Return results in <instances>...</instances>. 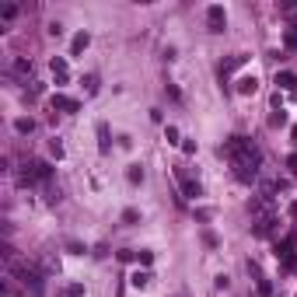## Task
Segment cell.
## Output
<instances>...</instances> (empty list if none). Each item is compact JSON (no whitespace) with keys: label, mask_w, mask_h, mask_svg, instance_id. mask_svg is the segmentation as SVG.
Instances as JSON below:
<instances>
[{"label":"cell","mask_w":297,"mask_h":297,"mask_svg":"<svg viewBox=\"0 0 297 297\" xmlns=\"http://www.w3.org/2000/svg\"><path fill=\"white\" fill-rule=\"evenodd\" d=\"M227 154H231V161H234V175H238L241 182H255V175H259V150L252 147V140L231 137V140H227Z\"/></svg>","instance_id":"cell-1"},{"label":"cell","mask_w":297,"mask_h":297,"mask_svg":"<svg viewBox=\"0 0 297 297\" xmlns=\"http://www.w3.org/2000/svg\"><path fill=\"white\" fill-rule=\"evenodd\" d=\"M207 21H210V32H224V21H227V14H224L221 4H214V7L207 11Z\"/></svg>","instance_id":"cell-2"},{"label":"cell","mask_w":297,"mask_h":297,"mask_svg":"<svg viewBox=\"0 0 297 297\" xmlns=\"http://www.w3.org/2000/svg\"><path fill=\"white\" fill-rule=\"evenodd\" d=\"M11 74H14V77H28V74H32V60L14 56V60H11Z\"/></svg>","instance_id":"cell-3"},{"label":"cell","mask_w":297,"mask_h":297,"mask_svg":"<svg viewBox=\"0 0 297 297\" xmlns=\"http://www.w3.org/2000/svg\"><path fill=\"white\" fill-rule=\"evenodd\" d=\"M53 109H63V112H77L80 102L77 98H67V94H53Z\"/></svg>","instance_id":"cell-4"},{"label":"cell","mask_w":297,"mask_h":297,"mask_svg":"<svg viewBox=\"0 0 297 297\" xmlns=\"http://www.w3.org/2000/svg\"><path fill=\"white\" fill-rule=\"evenodd\" d=\"M53 74H56L60 84H67V80H70V67H67V60H63V56H56V60H53Z\"/></svg>","instance_id":"cell-5"},{"label":"cell","mask_w":297,"mask_h":297,"mask_svg":"<svg viewBox=\"0 0 297 297\" xmlns=\"http://www.w3.org/2000/svg\"><path fill=\"white\" fill-rule=\"evenodd\" d=\"M178 182H182V192H185V196H192V200L200 196V182H192L185 171H178Z\"/></svg>","instance_id":"cell-6"},{"label":"cell","mask_w":297,"mask_h":297,"mask_svg":"<svg viewBox=\"0 0 297 297\" xmlns=\"http://www.w3.org/2000/svg\"><path fill=\"white\" fill-rule=\"evenodd\" d=\"M255 87H259V80H255V77H241V84H238V91H241V94H255Z\"/></svg>","instance_id":"cell-7"},{"label":"cell","mask_w":297,"mask_h":297,"mask_svg":"<svg viewBox=\"0 0 297 297\" xmlns=\"http://www.w3.org/2000/svg\"><path fill=\"white\" fill-rule=\"evenodd\" d=\"M276 84H283L287 91H297V77L294 74H280V77H276Z\"/></svg>","instance_id":"cell-8"},{"label":"cell","mask_w":297,"mask_h":297,"mask_svg":"<svg viewBox=\"0 0 297 297\" xmlns=\"http://www.w3.org/2000/svg\"><path fill=\"white\" fill-rule=\"evenodd\" d=\"M70 49H74V56H77V53H84V49H87V32H80V35H77V39H74V46H70Z\"/></svg>","instance_id":"cell-9"},{"label":"cell","mask_w":297,"mask_h":297,"mask_svg":"<svg viewBox=\"0 0 297 297\" xmlns=\"http://www.w3.org/2000/svg\"><path fill=\"white\" fill-rule=\"evenodd\" d=\"M14 130H18V133H32V130H35V123H32V119H18V123H14Z\"/></svg>","instance_id":"cell-10"},{"label":"cell","mask_w":297,"mask_h":297,"mask_svg":"<svg viewBox=\"0 0 297 297\" xmlns=\"http://www.w3.org/2000/svg\"><path fill=\"white\" fill-rule=\"evenodd\" d=\"M0 18H4V21H11V18H18V7H14V4H7V7H0Z\"/></svg>","instance_id":"cell-11"},{"label":"cell","mask_w":297,"mask_h":297,"mask_svg":"<svg viewBox=\"0 0 297 297\" xmlns=\"http://www.w3.org/2000/svg\"><path fill=\"white\" fill-rule=\"evenodd\" d=\"M150 283V273H133V287H147Z\"/></svg>","instance_id":"cell-12"},{"label":"cell","mask_w":297,"mask_h":297,"mask_svg":"<svg viewBox=\"0 0 297 297\" xmlns=\"http://www.w3.org/2000/svg\"><path fill=\"white\" fill-rule=\"evenodd\" d=\"M67 297H84V283H70V287H67Z\"/></svg>","instance_id":"cell-13"},{"label":"cell","mask_w":297,"mask_h":297,"mask_svg":"<svg viewBox=\"0 0 297 297\" xmlns=\"http://www.w3.org/2000/svg\"><path fill=\"white\" fill-rule=\"evenodd\" d=\"M84 84H87V94H94V91H98V77H84Z\"/></svg>","instance_id":"cell-14"},{"label":"cell","mask_w":297,"mask_h":297,"mask_svg":"<svg viewBox=\"0 0 297 297\" xmlns=\"http://www.w3.org/2000/svg\"><path fill=\"white\" fill-rule=\"evenodd\" d=\"M49 150H53L56 157H63V144H60V140H53V144H49Z\"/></svg>","instance_id":"cell-15"},{"label":"cell","mask_w":297,"mask_h":297,"mask_svg":"<svg viewBox=\"0 0 297 297\" xmlns=\"http://www.w3.org/2000/svg\"><path fill=\"white\" fill-rule=\"evenodd\" d=\"M287 49H297V32H287Z\"/></svg>","instance_id":"cell-16"},{"label":"cell","mask_w":297,"mask_h":297,"mask_svg":"<svg viewBox=\"0 0 297 297\" xmlns=\"http://www.w3.org/2000/svg\"><path fill=\"white\" fill-rule=\"evenodd\" d=\"M287 168L294 171V178H297V154H290V157H287Z\"/></svg>","instance_id":"cell-17"},{"label":"cell","mask_w":297,"mask_h":297,"mask_svg":"<svg viewBox=\"0 0 297 297\" xmlns=\"http://www.w3.org/2000/svg\"><path fill=\"white\" fill-rule=\"evenodd\" d=\"M290 137H294V144H297V126H294V130H290Z\"/></svg>","instance_id":"cell-18"}]
</instances>
